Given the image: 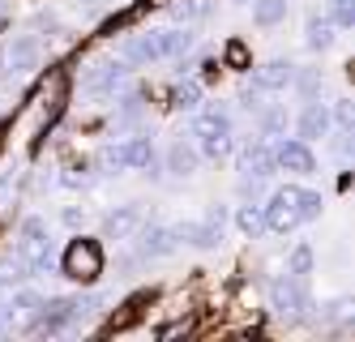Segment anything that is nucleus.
<instances>
[{
  "mask_svg": "<svg viewBox=\"0 0 355 342\" xmlns=\"http://www.w3.org/2000/svg\"><path fill=\"white\" fill-rule=\"evenodd\" d=\"M210 0H175L171 5V22L175 26H189V22H201V17H210Z\"/></svg>",
  "mask_w": 355,
  "mask_h": 342,
  "instance_id": "412c9836",
  "label": "nucleus"
},
{
  "mask_svg": "<svg viewBox=\"0 0 355 342\" xmlns=\"http://www.w3.org/2000/svg\"><path fill=\"white\" fill-rule=\"evenodd\" d=\"M236 227H240L244 240H257V235L266 231V214H261V205H257V201H244V205L236 210Z\"/></svg>",
  "mask_w": 355,
  "mask_h": 342,
  "instance_id": "a211bd4d",
  "label": "nucleus"
},
{
  "mask_svg": "<svg viewBox=\"0 0 355 342\" xmlns=\"http://www.w3.org/2000/svg\"><path fill=\"white\" fill-rule=\"evenodd\" d=\"M43 60V43L35 35H17L9 47H5V56H0V65L9 69V77H31Z\"/></svg>",
  "mask_w": 355,
  "mask_h": 342,
  "instance_id": "0eeeda50",
  "label": "nucleus"
},
{
  "mask_svg": "<svg viewBox=\"0 0 355 342\" xmlns=\"http://www.w3.org/2000/svg\"><path fill=\"white\" fill-rule=\"evenodd\" d=\"M60 184H64V189H86V184H90V171H86V163H73V167L60 176Z\"/></svg>",
  "mask_w": 355,
  "mask_h": 342,
  "instance_id": "c85d7f7f",
  "label": "nucleus"
},
{
  "mask_svg": "<svg viewBox=\"0 0 355 342\" xmlns=\"http://www.w3.org/2000/svg\"><path fill=\"white\" fill-rule=\"evenodd\" d=\"M175 108H180V112H197L201 108V82H193V77H189V82L175 90Z\"/></svg>",
  "mask_w": 355,
  "mask_h": 342,
  "instance_id": "a878e982",
  "label": "nucleus"
},
{
  "mask_svg": "<svg viewBox=\"0 0 355 342\" xmlns=\"http://www.w3.org/2000/svg\"><path fill=\"white\" fill-rule=\"evenodd\" d=\"M137 227H141V210L137 205H120V210H112V214L103 219L107 240H129V235H137Z\"/></svg>",
  "mask_w": 355,
  "mask_h": 342,
  "instance_id": "2eb2a0df",
  "label": "nucleus"
},
{
  "mask_svg": "<svg viewBox=\"0 0 355 342\" xmlns=\"http://www.w3.org/2000/svg\"><path fill=\"white\" fill-rule=\"evenodd\" d=\"M287 17V0H252V22L257 26H278Z\"/></svg>",
  "mask_w": 355,
  "mask_h": 342,
  "instance_id": "5701e85b",
  "label": "nucleus"
},
{
  "mask_svg": "<svg viewBox=\"0 0 355 342\" xmlns=\"http://www.w3.org/2000/svg\"><path fill=\"white\" fill-rule=\"evenodd\" d=\"M13 266L21 274H47L52 270V231L43 219H26L21 223V240L13 248Z\"/></svg>",
  "mask_w": 355,
  "mask_h": 342,
  "instance_id": "f03ea898",
  "label": "nucleus"
},
{
  "mask_svg": "<svg viewBox=\"0 0 355 342\" xmlns=\"http://www.w3.org/2000/svg\"><path fill=\"white\" fill-rule=\"evenodd\" d=\"M304 43H309L313 51H329L338 43V26L329 17H309V26H304Z\"/></svg>",
  "mask_w": 355,
  "mask_h": 342,
  "instance_id": "dca6fc26",
  "label": "nucleus"
},
{
  "mask_svg": "<svg viewBox=\"0 0 355 342\" xmlns=\"http://www.w3.org/2000/svg\"><path fill=\"white\" fill-rule=\"evenodd\" d=\"M261 137H287V128H291V116L287 108H261Z\"/></svg>",
  "mask_w": 355,
  "mask_h": 342,
  "instance_id": "4be33fe9",
  "label": "nucleus"
},
{
  "mask_svg": "<svg viewBox=\"0 0 355 342\" xmlns=\"http://www.w3.org/2000/svg\"><path fill=\"white\" fill-rule=\"evenodd\" d=\"M283 193L291 197V205H295L300 223H309V219H317V214H321V193H313V189H295V184H287Z\"/></svg>",
  "mask_w": 355,
  "mask_h": 342,
  "instance_id": "6ab92c4d",
  "label": "nucleus"
},
{
  "mask_svg": "<svg viewBox=\"0 0 355 342\" xmlns=\"http://www.w3.org/2000/svg\"><path fill=\"white\" fill-rule=\"evenodd\" d=\"M240 176H261V180L278 176V163H274V150H270L266 142H248V146L240 150Z\"/></svg>",
  "mask_w": 355,
  "mask_h": 342,
  "instance_id": "9b49d317",
  "label": "nucleus"
},
{
  "mask_svg": "<svg viewBox=\"0 0 355 342\" xmlns=\"http://www.w3.org/2000/svg\"><path fill=\"white\" fill-rule=\"evenodd\" d=\"M266 296H270V308L278 312V317H287V321H300L304 312L313 308V296H309V287H304V278H274L266 287Z\"/></svg>",
  "mask_w": 355,
  "mask_h": 342,
  "instance_id": "20e7f679",
  "label": "nucleus"
},
{
  "mask_svg": "<svg viewBox=\"0 0 355 342\" xmlns=\"http://www.w3.org/2000/svg\"><path fill=\"white\" fill-rule=\"evenodd\" d=\"M0 22H5V13H0Z\"/></svg>",
  "mask_w": 355,
  "mask_h": 342,
  "instance_id": "72a5a7b5",
  "label": "nucleus"
},
{
  "mask_svg": "<svg viewBox=\"0 0 355 342\" xmlns=\"http://www.w3.org/2000/svg\"><path fill=\"white\" fill-rule=\"evenodd\" d=\"M261 214H266V231H278V235H287L295 223H300V214H295V205H291V197L278 189L274 197H270V205H261Z\"/></svg>",
  "mask_w": 355,
  "mask_h": 342,
  "instance_id": "ddd939ff",
  "label": "nucleus"
},
{
  "mask_svg": "<svg viewBox=\"0 0 355 342\" xmlns=\"http://www.w3.org/2000/svg\"><path fill=\"white\" fill-rule=\"evenodd\" d=\"M223 69H236V73H248L252 69V51L240 43V39H232L223 47Z\"/></svg>",
  "mask_w": 355,
  "mask_h": 342,
  "instance_id": "b1692460",
  "label": "nucleus"
},
{
  "mask_svg": "<svg viewBox=\"0 0 355 342\" xmlns=\"http://www.w3.org/2000/svg\"><path fill=\"white\" fill-rule=\"evenodd\" d=\"M141 257L155 261V257H171L175 248H180V235H175L171 223H141Z\"/></svg>",
  "mask_w": 355,
  "mask_h": 342,
  "instance_id": "1a4fd4ad",
  "label": "nucleus"
},
{
  "mask_svg": "<svg viewBox=\"0 0 355 342\" xmlns=\"http://www.w3.org/2000/svg\"><path fill=\"white\" fill-rule=\"evenodd\" d=\"M287 270H291L295 278H309V274H313V248L300 244V248L291 253V261H287Z\"/></svg>",
  "mask_w": 355,
  "mask_h": 342,
  "instance_id": "bb28decb",
  "label": "nucleus"
},
{
  "mask_svg": "<svg viewBox=\"0 0 355 342\" xmlns=\"http://www.w3.org/2000/svg\"><path fill=\"white\" fill-rule=\"evenodd\" d=\"M274 163H278V171H313L317 167V159H313V150H309V142H300V137H283L274 146Z\"/></svg>",
  "mask_w": 355,
  "mask_h": 342,
  "instance_id": "9d476101",
  "label": "nucleus"
},
{
  "mask_svg": "<svg viewBox=\"0 0 355 342\" xmlns=\"http://www.w3.org/2000/svg\"><path fill=\"white\" fill-rule=\"evenodd\" d=\"M291 77H295V65L291 60H270L261 69H252V86H257L261 94H278V90L291 86Z\"/></svg>",
  "mask_w": 355,
  "mask_h": 342,
  "instance_id": "f8f14e48",
  "label": "nucleus"
},
{
  "mask_svg": "<svg viewBox=\"0 0 355 342\" xmlns=\"http://www.w3.org/2000/svg\"><path fill=\"white\" fill-rule=\"evenodd\" d=\"M223 227H227V205H210L206 219H184L180 227H175V235H180L184 244L193 248H218L223 244Z\"/></svg>",
  "mask_w": 355,
  "mask_h": 342,
  "instance_id": "39448f33",
  "label": "nucleus"
},
{
  "mask_svg": "<svg viewBox=\"0 0 355 342\" xmlns=\"http://www.w3.org/2000/svg\"><path fill=\"white\" fill-rule=\"evenodd\" d=\"M232 128H218V133H201V159H227V154H232Z\"/></svg>",
  "mask_w": 355,
  "mask_h": 342,
  "instance_id": "aec40b11",
  "label": "nucleus"
},
{
  "mask_svg": "<svg viewBox=\"0 0 355 342\" xmlns=\"http://www.w3.org/2000/svg\"><path fill=\"white\" fill-rule=\"evenodd\" d=\"M60 219H64V227H73V231H78V227L86 223V210H78V205H69V210H64Z\"/></svg>",
  "mask_w": 355,
  "mask_h": 342,
  "instance_id": "7c9ffc66",
  "label": "nucleus"
},
{
  "mask_svg": "<svg viewBox=\"0 0 355 342\" xmlns=\"http://www.w3.org/2000/svg\"><path fill=\"white\" fill-rule=\"evenodd\" d=\"M295 133L300 142H317V137H329V108L325 103H309L295 120Z\"/></svg>",
  "mask_w": 355,
  "mask_h": 342,
  "instance_id": "4468645a",
  "label": "nucleus"
},
{
  "mask_svg": "<svg viewBox=\"0 0 355 342\" xmlns=\"http://www.w3.org/2000/svg\"><path fill=\"white\" fill-rule=\"evenodd\" d=\"M193 43H197V35L189 31V26H159V31H146V35L120 39L116 60H124V65L175 60V56H184V51H193Z\"/></svg>",
  "mask_w": 355,
  "mask_h": 342,
  "instance_id": "f257e3e1",
  "label": "nucleus"
},
{
  "mask_svg": "<svg viewBox=\"0 0 355 342\" xmlns=\"http://www.w3.org/2000/svg\"><path fill=\"white\" fill-rule=\"evenodd\" d=\"M240 197L244 201H261L266 197V180L261 176H240Z\"/></svg>",
  "mask_w": 355,
  "mask_h": 342,
  "instance_id": "cd10ccee",
  "label": "nucleus"
},
{
  "mask_svg": "<svg viewBox=\"0 0 355 342\" xmlns=\"http://www.w3.org/2000/svg\"><path fill=\"white\" fill-rule=\"evenodd\" d=\"M197 167H201V154H197L193 146L175 142V146L167 150V171H171V176H193Z\"/></svg>",
  "mask_w": 355,
  "mask_h": 342,
  "instance_id": "f3484780",
  "label": "nucleus"
},
{
  "mask_svg": "<svg viewBox=\"0 0 355 342\" xmlns=\"http://www.w3.org/2000/svg\"><path fill=\"white\" fill-rule=\"evenodd\" d=\"M86 5H103V0H86Z\"/></svg>",
  "mask_w": 355,
  "mask_h": 342,
  "instance_id": "473e14b6",
  "label": "nucleus"
},
{
  "mask_svg": "<svg viewBox=\"0 0 355 342\" xmlns=\"http://www.w3.org/2000/svg\"><path fill=\"white\" fill-rule=\"evenodd\" d=\"M329 128H338V133H351V128H355V108H351V99H338L334 108H329Z\"/></svg>",
  "mask_w": 355,
  "mask_h": 342,
  "instance_id": "393cba45",
  "label": "nucleus"
},
{
  "mask_svg": "<svg viewBox=\"0 0 355 342\" xmlns=\"http://www.w3.org/2000/svg\"><path fill=\"white\" fill-rule=\"evenodd\" d=\"M261 99H266V94H261L257 86H244V90H240V108H248V112H261V108H266Z\"/></svg>",
  "mask_w": 355,
  "mask_h": 342,
  "instance_id": "c756f323",
  "label": "nucleus"
},
{
  "mask_svg": "<svg viewBox=\"0 0 355 342\" xmlns=\"http://www.w3.org/2000/svg\"><path fill=\"white\" fill-rule=\"evenodd\" d=\"M124 82H129V65H124V60H98V65L86 69L82 90L86 94H116Z\"/></svg>",
  "mask_w": 355,
  "mask_h": 342,
  "instance_id": "6e6552de",
  "label": "nucleus"
},
{
  "mask_svg": "<svg viewBox=\"0 0 355 342\" xmlns=\"http://www.w3.org/2000/svg\"><path fill=\"white\" fill-rule=\"evenodd\" d=\"M150 159H155V150H150V137H129L124 146H107L98 154V163L107 171H141Z\"/></svg>",
  "mask_w": 355,
  "mask_h": 342,
  "instance_id": "423d86ee",
  "label": "nucleus"
},
{
  "mask_svg": "<svg viewBox=\"0 0 355 342\" xmlns=\"http://www.w3.org/2000/svg\"><path fill=\"white\" fill-rule=\"evenodd\" d=\"M103 266H107V261H103V248H98V240H86V235L69 240V248H64V257H60V270H64L73 282H82V287L98 282Z\"/></svg>",
  "mask_w": 355,
  "mask_h": 342,
  "instance_id": "7ed1b4c3",
  "label": "nucleus"
},
{
  "mask_svg": "<svg viewBox=\"0 0 355 342\" xmlns=\"http://www.w3.org/2000/svg\"><path fill=\"white\" fill-rule=\"evenodd\" d=\"M189 330H193L189 321H171V325H163V330H159V338L167 342V338H180V334H189Z\"/></svg>",
  "mask_w": 355,
  "mask_h": 342,
  "instance_id": "2f4dec72",
  "label": "nucleus"
}]
</instances>
